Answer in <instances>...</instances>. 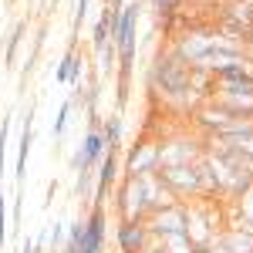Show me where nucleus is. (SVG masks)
I'll use <instances>...</instances> for the list:
<instances>
[{
    "mask_svg": "<svg viewBox=\"0 0 253 253\" xmlns=\"http://www.w3.org/2000/svg\"><path fill=\"white\" fill-rule=\"evenodd\" d=\"M149 84H152V91L156 95H166V98H182L193 91V68L189 64H182V61L175 58V51H162L156 54L152 61V71H149Z\"/></svg>",
    "mask_w": 253,
    "mask_h": 253,
    "instance_id": "nucleus-1",
    "label": "nucleus"
},
{
    "mask_svg": "<svg viewBox=\"0 0 253 253\" xmlns=\"http://www.w3.org/2000/svg\"><path fill=\"white\" fill-rule=\"evenodd\" d=\"M138 14H142V3L128 0L122 7V20H118V34H115V58H118V75L122 78H132V64H135V51H138Z\"/></svg>",
    "mask_w": 253,
    "mask_h": 253,
    "instance_id": "nucleus-2",
    "label": "nucleus"
},
{
    "mask_svg": "<svg viewBox=\"0 0 253 253\" xmlns=\"http://www.w3.org/2000/svg\"><path fill=\"white\" fill-rule=\"evenodd\" d=\"M115 210H118V219H135V223H145L149 219V199H145L142 175H125L122 179Z\"/></svg>",
    "mask_w": 253,
    "mask_h": 253,
    "instance_id": "nucleus-3",
    "label": "nucleus"
},
{
    "mask_svg": "<svg viewBox=\"0 0 253 253\" xmlns=\"http://www.w3.org/2000/svg\"><path fill=\"white\" fill-rule=\"evenodd\" d=\"M145 230L149 236H169V233H186L189 230V206L186 203H175L166 210H156L145 219Z\"/></svg>",
    "mask_w": 253,
    "mask_h": 253,
    "instance_id": "nucleus-4",
    "label": "nucleus"
},
{
    "mask_svg": "<svg viewBox=\"0 0 253 253\" xmlns=\"http://www.w3.org/2000/svg\"><path fill=\"white\" fill-rule=\"evenodd\" d=\"M159 175H162V182H166L182 203H186V196H203L199 166H169V169H159Z\"/></svg>",
    "mask_w": 253,
    "mask_h": 253,
    "instance_id": "nucleus-5",
    "label": "nucleus"
},
{
    "mask_svg": "<svg viewBox=\"0 0 253 253\" xmlns=\"http://www.w3.org/2000/svg\"><path fill=\"white\" fill-rule=\"evenodd\" d=\"M203 149L189 142V138H175V142H159V169L169 166H199L203 162Z\"/></svg>",
    "mask_w": 253,
    "mask_h": 253,
    "instance_id": "nucleus-6",
    "label": "nucleus"
},
{
    "mask_svg": "<svg viewBox=\"0 0 253 253\" xmlns=\"http://www.w3.org/2000/svg\"><path fill=\"white\" fill-rule=\"evenodd\" d=\"M105 236H108V213H105L101 203H95L88 219H84V236H81L78 250L81 253H105Z\"/></svg>",
    "mask_w": 253,
    "mask_h": 253,
    "instance_id": "nucleus-7",
    "label": "nucleus"
},
{
    "mask_svg": "<svg viewBox=\"0 0 253 253\" xmlns=\"http://www.w3.org/2000/svg\"><path fill=\"white\" fill-rule=\"evenodd\" d=\"M125 169H128V175H149V172H159V142H152V138H142L138 145H132Z\"/></svg>",
    "mask_w": 253,
    "mask_h": 253,
    "instance_id": "nucleus-8",
    "label": "nucleus"
},
{
    "mask_svg": "<svg viewBox=\"0 0 253 253\" xmlns=\"http://www.w3.org/2000/svg\"><path fill=\"white\" fill-rule=\"evenodd\" d=\"M115 243L122 253H142L152 236L145 230V223H135V219H118V230H115Z\"/></svg>",
    "mask_w": 253,
    "mask_h": 253,
    "instance_id": "nucleus-9",
    "label": "nucleus"
},
{
    "mask_svg": "<svg viewBox=\"0 0 253 253\" xmlns=\"http://www.w3.org/2000/svg\"><path fill=\"white\" fill-rule=\"evenodd\" d=\"M210 250L213 253H253V233L243 230V226L219 230V233L210 240Z\"/></svg>",
    "mask_w": 253,
    "mask_h": 253,
    "instance_id": "nucleus-10",
    "label": "nucleus"
},
{
    "mask_svg": "<svg viewBox=\"0 0 253 253\" xmlns=\"http://www.w3.org/2000/svg\"><path fill=\"white\" fill-rule=\"evenodd\" d=\"M34 115H38V105L31 101V105H27V115H24V128H20V142H17V166H14V179H17V186L24 182L27 156H31V145H34Z\"/></svg>",
    "mask_w": 253,
    "mask_h": 253,
    "instance_id": "nucleus-11",
    "label": "nucleus"
},
{
    "mask_svg": "<svg viewBox=\"0 0 253 253\" xmlns=\"http://www.w3.org/2000/svg\"><path fill=\"white\" fill-rule=\"evenodd\" d=\"M118 182V152H105V159L98 162V172H95V203H101L105 206V196L112 193V186Z\"/></svg>",
    "mask_w": 253,
    "mask_h": 253,
    "instance_id": "nucleus-12",
    "label": "nucleus"
},
{
    "mask_svg": "<svg viewBox=\"0 0 253 253\" xmlns=\"http://www.w3.org/2000/svg\"><path fill=\"white\" fill-rule=\"evenodd\" d=\"M142 182H145V199H149V213H156V210H166V206H175V203H182L179 196L162 182V175L159 172H149L142 175Z\"/></svg>",
    "mask_w": 253,
    "mask_h": 253,
    "instance_id": "nucleus-13",
    "label": "nucleus"
},
{
    "mask_svg": "<svg viewBox=\"0 0 253 253\" xmlns=\"http://www.w3.org/2000/svg\"><path fill=\"white\" fill-rule=\"evenodd\" d=\"M81 152H84V159H88V166H98L101 159H105V138H101V125H98L95 118H91V125H88V132H84V138L78 142Z\"/></svg>",
    "mask_w": 253,
    "mask_h": 253,
    "instance_id": "nucleus-14",
    "label": "nucleus"
},
{
    "mask_svg": "<svg viewBox=\"0 0 253 253\" xmlns=\"http://www.w3.org/2000/svg\"><path fill=\"white\" fill-rule=\"evenodd\" d=\"M162 253H193L196 243L189 240V233H169V236H156Z\"/></svg>",
    "mask_w": 253,
    "mask_h": 253,
    "instance_id": "nucleus-15",
    "label": "nucleus"
},
{
    "mask_svg": "<svg viewBox=\"0 0 253 253\" xmlns=\"http://www.w3.org/2000/svg\"><path fill=\"white\" fill-rule=\"evenodd\" d=\"M122 112H115V115H108V122L101 125V138H105V149H112V152H118V145H122Z\"/></svg>",
    "mask_w": 253,
    "mask_h": 253,
    "instance_id": "nucleus-16",
    "label": "nucleus"
},
{
    "mask_svg": "<svg viewBox=\"0 0 253 253\" xmlns=\"http://www.w3.org/2000/svg\"><path fill=\"white\" fill-rule=\"evenodd\" d=\"M179 3H182V0H152V10H156V17L162 20V27H166V31H172V27H175Z\"/></svg>",
    "mask_w": 253,
    "mask_h": 253,
    "instance_id": "nucleus-17",
    "label": "nucleus"
},
{
    "mask_svg": "<svg viewBox=\"0 0 253 253\" xmlns=\"http://www.w3.org/2000/svg\"><path fill=\"white\" fill-rule=\"evenodd\" d=\"M24 31H27V24L17 20L14 31H10V38H7V51H3V64L7 68H14V61H17V47H20V41H24Z\"/></svg>",
    "mask_w": 253,
    "mask_h": 253,
    "instance_id": "nucleus-18",
    "label": "nucleus"
},
{
    "mask_svg": "<svg viewBox=\"0 0 253 253\" xmlns=\"http://www.w3.org/2000/svg\"><path fill=\"white\" fill-rule=\"evenodd\" d=\"M71 112H75V101H71V98H68V101H61L58 118H54V125H51V138H54V142H61V138H64V128H68Z\"/></svg>",
    "mask_w": 253,
    "mask_h": 253,
    "instance_id": "nucleus-19",
    "label": "nucleus"
},
{
    "mask_svg": "<svg viewBox=\"0 0 253 253\" xmlns=\"http://www.w3.org/2000/svg\"><path fill=\"white\" fill-rule=\"evenodd\" d=\"M75 58H78V51H75V47H68V51H64V58H61V64L54 68V81H58V84H68V78H71V64H75Z\"/></svg>",
    "mask_w": 253,
    "mask_h": 253,
    "instance_id": "nucleus-20",
    "label": "nucleus"
},
{
    "mask_svg": "<svg viewBox=\"0 0 253 253\" xmlns=\"http://www.w3.org/2000/svg\"><path fill=\"white\" fill-rule=\"evenodd\" d=\"M10 122H14V115L0 118V179H3V166H7V132H10Z\"/></svg>",
    "mask_w": 253,
    "mask_h": 253,
    "instance_id": "nucleus-21",
    "label": "nucleus"
},
{
    "mask_svg": "<svg viewBox=\"0 0 253 253\" xmlns=\"http://www.w3.org/2000/svg\"><path fill=\"white\" fill-rule=\"evenodd\" d=\"M84 14H88V0H75V7H71V27H75V31L81 27Z\"/></svg>",
    "mask_w": 253,
    "mask_h": 253,
    "instance_id": "nucleus-22",
    "label": "nucleus"
},
{
    "mask_svg": "<svg viewBox=\"0 0 253 253\" xmlns=\"http://www.w3.org/2000/svg\"><path fill=\"white\" fill-rule=\"evenodd\" d=\"M3 247H7V199L0 193V253H3Z\"/></svg>",
    "mask_w": 253,
    "mask_h": 253,
    "instance_id": "nucleus-23",
    "label": "nucleus"
},
{
    "mask_svg": "<svg viewBox=\"0 0 253 253\" xmlns=\"http://www.w3.org/2000/svg\"><path fill=\"white\" fill-rule=\"evenodd\" d=\"M20 253H38V250H34V240H27V236H24V243H20Z\"/></svg>",
    "mask_w": 253,
    "mask_h": 253,
    "instance_id": "nucleus-24",
    "label": "nucleus"
},
{
    "mask_svg": "<svg viewBox=\"0 0 253 253\" xmlns=\"http://www.w3.org/2000/svg\"><path fill=\"white\" fill-rule=\"evenodd\" d=\"M193 253H213V250H210V247H196Z\"/></svg>",
    "mask_w": 253,
    "mask_h": 253,
    "instance_id": "nucleus-25",
    "label": "nucleus"
},
{
    "mask_svg": "<svg viewBox=\"0 0 253 253\" xmlns=\"http://www.w3.org/2000/svg\"><path fill=\"white\" fill-rule=\"evenodd\" d=\"M243 3H247V7H250V14H253V0H243Z\"/></svg>",
    "mask_w": 253,
    "mask_h": 253,
    "instance_id": "nucleus-26",
    "label": "nucleus"
}]
</instances>
